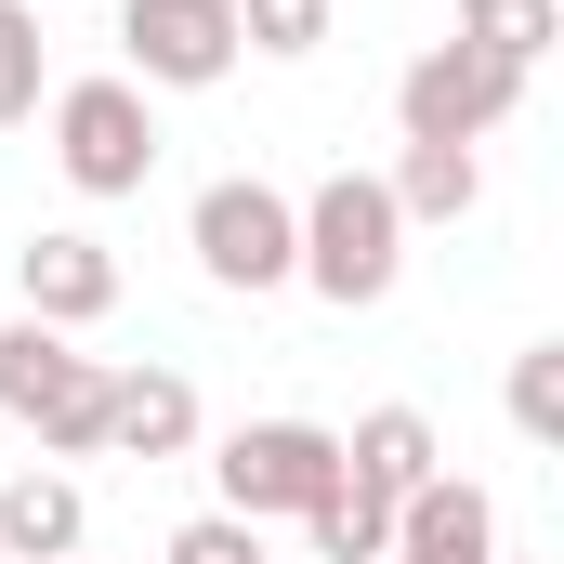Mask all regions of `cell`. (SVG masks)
<instances>
[{
  "instance_id": "6da1fadb",
  "label": "cell",
  "mask_w": 564,
  "mask_h": 564,
  "mask_svg": "<svg viewBox=\"0 0 564 564\" xmlns=\"http://www.w3.org/2000/svg\"><path fill=\"white\" fill-rule=\"evenodd\" d=\"M394 276H408V224H394L381 171H328V184L302 197V263H289V289L368 315V302H394Z\"/></svg>"
},
{
  "instance_id": "7a4b0ae2",
  "label": "cell",
  "mask_w": 564,
  "mask_h": 564,
  "mask_svg": "<svg viewBox=\"0 0 564 564\" xmlns=\"http://www.w3.org/2000/svg\"><path fill=\"white\" fill-rule=\"evenodd\" d=\"M0 421L40 433V459H106V355H79L66 328L13 315L0 328Z\"/></svg>"
},
{
  "instance_id": "3957f363",
  "label": "cell",
  "mask_w": 564,
  "mask_h": 564,
  "mask_svg": "<svg viewBox=\"0 0 564 564\" xmlns=\"http://www.w3.org/2000/svg\"><path fill=\"white\" fill-rule=\"evenodd\" d=\"M184 250H197V276H210V289L263 302V289H289V263H302V197L263 184V171H224V184H197Z\"/></svg>"
},
{
  "instance_id": "277c9868",
  "label": "cell",
  "mask_w": 564,
  "mask_h": 564,
  "mask_svg": "<svg viewBox=\"0 0 564 564\" xmlns=\"http://www.w3.org/2000/svg\"><path fill=\"white\" fill-rule=\"evenodd\" d=\"M210 486L237 525H302L328 486H341V433L328 421H237L210 446Z\"/></svg>"
},
{
  "instance_id": "5b68a950",
  "label": "cell",
  "mask_w": 564,
  "mask_h": 564,
  "mask_svg": "<svg viewBox=\"0 0 564 564\" xmlns=\"http://www.w3.org/2000/svg\"><path fill=\"white\" fill-rule=\"evenodd\" d=\"M53 171L79 184V197H144V171H158V106H144L132 79L106 66V79H53Z\"/></svg>"
},
{
  "instance_id": "8992f818",
  "label": "cell",
  "mask_w": 564,
  "mask_h": 564,
  "mask_svg": "<svg viewBox=\"0 0 564 564\" xmlns=\"http://www.w3.org/2000/svg\"><path fill=\"white\" fill-rule=\"evenodd\" d=\"M119 79L132 93L237 79V0H119Z\"/></svg>"
},
{
  "instance_id": "52a82bcc",
  "label": "cell",
  "mask_w": 564,
  "mask_h": 564,
  "mask_svg": "<svg viewBox=\"0 0 564 564\" xmlns=\"http://www.w3.org/2000/svg\"><path fill=\"white\" fill-rule=\"evenodd\" d=\"M512 106H525V79L486 66V53H459V40H433L421 66L394 79V132H408V144H486Z\"/></svg>"
},
{
  "instance_id": "ba28073f",
  "label": "cell",
  "mask_w": 564,
  "mask_h": 564,
  "mask_svg": "<svg viewBox=\"0 0 564 564\" xmlns=\"http://www.w3.org/2000/svg\"><path fill=\"white\" fill-rule=\"evenodd\" d=\"M13 302H26L40 328H66V341H79V328H106V315H119V250H106L93 224H40V237L13 250Z\"/></svg>"
},
{
  "instance_id": "9c48e42d",
  "label": "cell",
  "mask_w": 564,
  "mask_h": 564,
  "mask_svg": "<svg viewBox=\"0 0 564 564\" xmlns=\"http://www.w3.org/2000/svg\"><path fill=\"white\" fill-rule=\"evenodd\" d=\"M381 564H499V499L473 473H433L421 499H394V552Z\"/></svg>"
},
{
  "instance_id": "30bf717a",
  "label": "cell",
  "mask_w": 564,
  "mask_h": 564,
  "mask_svg": "<svg viewBox=\"0 0 564 564\" xmlns=\"http://www.w3.org/2000/svg\"><path fill=\"white\" fill-rule=\"evenodd\" d=\"M197 446V381L184 368H106V459H184Z\"/></svg>"
},
{
  "instance_id": "8fae6325",
  "label": "cell",
  "mask_w": 564,
  "mask_h": 564,
  "mask_svg": "<svg viewBox=\"0 0 564 564\" xmlns=\"http://www.w3.org/2000/svg\"><path fill=\"white\" fill-rule=\"evenodd\" d=\"M66 552H93V499H79V473H13L0 486V564H66Z\"/></svg>"
},
{
  "instance_id": "7c38bea8",
  "label": "cell",
  "mask_w": 564,
  "mask_h": 564,
  "mask_svg": "<svg viewBox=\"0 0 564 564\" xmlns=\"http://www.w3.org/2000/svg\"><path fill=\"white\" fill-rule=\"evenodd\" d=\"M341 473H355L368 499H421L433 473H446V446H433L421 408H368V421L341 433Z\"/></svg>"
},
{
  "instance_id": "4fadbf2b",
  "label": "cell",
  "mask_w": 564,
  "mask_h": 564,
  "mask_svg": "<svg viewBox=\"0 0 564 564\" xmlns=\"http://www.w3.org/2000/svg\"><path fill=\"white\" fill-rule=\"evenodd\" d=\"M381 197H394L408 237H421V224H473V210H486V158H473V144H408V158L381 171Z\"/></svg>"
},
{
  "instance_id": "5bb4252c",
  "label": "cell",
  "mask_w": 564,
  "mask_h": 564,
  "mask_svg": "<svg viewBox=\"0 0 564 564\" xmlns=\"http://www.w3.org/2000/svg\"><path fill=\"white\" fill-rule=\"evenodd\" d=\"M552 40H564V0H459V53H486L512 79H539Z\"/></svg>"
},
{
  "instance_id": "9a60e30c",
  "label": "cell",
  "mask_w": 564,
  "mask_h": 564,
  "mask_svg": "<svg viewBox=\"0 0 564 564\" xmlns=\"http://www.w3.org/2000/svg\"><path fill=\"white\" fill-rule=\"evenodd\" d=\"M302 539H315V564H381V552H394V499H368V486L341 473V486L302 512Z\"/></svg>"
},
{
  "instance_id": "2e32d148",
  "label": "cell",
  "mask_w": 564,
  "mask_h": 564,
  "mask_svg": "<svg viewBox=\"0 0 564 564\" xmlns=\"http://www.w3.org/2000/svg\"><path fill=\"white\" fill-rule=\"evenodd\" d=\"M53 106V53H40V0H0V132H26Z\"/></svg>"
},
{
  "instance_id": "e0dca14e",
  "label": "cell",
  "mask_w": 564,
  "mask_h": 564,
  "mask_svg": "<svg viewBox=\"0 0 564 564\" xmlns=\"http://www.w3.org/2000/svg\"><path fill=\"white\" fill-rule=\"evenodd\" d=\"M512 433L525 446H564V341H525L512 355Z\"/></svg>"
},
{
  "instance_id": "ac0fdd59",
  "label": "cell",
  "mask_w": 564,
  "mask_h": 564,
  "mask_svg": "<svg viewBox=\"0 0 564 564\" xmlns=\"http://www.w3.org/2000/svg\"><path fill=\"white\" fill-rule=\"evenodd\" d=\"M328 40V0H237V53H315Z\"/></svg>"
},
{
  "instance_id": "d6986e66",
  "label": "cell",
  "mask_w": 564,
  "mask_h": 564,
  "mask_svg": "<svg viewBox=\"0 0 564 564\" xmlns=\"http://www.w3.org/2000/svg\"><path fill=\"white\" fill-rule=\"evenodd\" d=\"M158 564H263V525H237V512H197V525H171V552Z\"/></svg>"
},
{
  "instance_id": "ffe728a7",
  "label": "cell",
  "mask_w": 564,
  "mask_h": 564,
  "mask_svg": "<svg viewBox=\"0 0 564 564\" xmlns=\"http://www.w3.org/2000/svg\"><path fill=\"white\" fill-rule=\"evenodd\" d=\"M499 564H525V552H499Z\"/></svg>"
},
{
  "instance_id": "44dd1931",
  "label": "cell",
  "mask_w": 564,
  "mask_h": 564,
  "mask_svg": "<svg viewBox=\"0 0 564 564\" xmlns=\"http://www.w3.org/2000/svg\"><path fill=\"white\" fill-rule=\"evenodd\" d=\"M66 564H93V552H66Z\"/></svg>"
}]
</instances>
